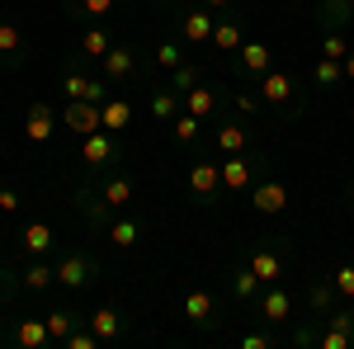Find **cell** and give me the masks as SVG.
I'll use <instances>...</instances> for the list:
<instances>
[{
	"instance_id": "cell-1",
	"label": "cell",
	"mask_w": 354,
	"mask_h": 349,
	"mask_svg": "<svg viewBox=\"0 0 354 349\" xmlns=\"http://www.w3.org/2000/svg\"><path fill=\"white\" fill-rule=\"evenodd\" d=\"M255 95H260L265 109L279 118V128L293 123V118H302V113H307V100H312V90H298V81H293L288 71H274V66L255 81Z\"/></svg>"
},
{
	"instance_id": "cell-2",
	"label": "cell",
	"mask_w": 354,
	"mask_h": 349,
	"mask_svg": "<svg viewBox=\"0 0 354 349\" xmlns=\"http://www.w3.org/2000/svg\"><path fill=\"white\" fill-rule=\"evenodd\" d=\"M100 66V76L113 85V90H128V85H142L147 81V66H151V57L142 53V43H133V38H118L109 53L95 62Z\"/></svg>"
},
{
	"instance_id": "cell-3",
	"label": "cell",
	"mask_w": 354,
	"mask_h": 349,
	"mask_svg": "<svg viewBox=\"0 0 354 349\" xmlns=\"http://www.w3.org/2000/svg\"><path fill=\"white\" fill-rule=\"evenodd\" d=\"M265 175H270V156H265V151H255V147L222 156V194H227V198L250 194V189L260 185Z\"/></svg>"
},
{
	"instance_id": "cell-4",
	"label": "cell",
	"mask_w": 354,
	"mask_h": 349,
	"mask_svg": "<svg viewBox=\"0 0 354 349\" xmlns=\"http://www.w3.org/2000/svg\"><path fill=\"white\" fill-rule=\"evenodd\" d=\"M53 265H57V288H71V293L100 283V274H104V260L90 245H62Z\"/></svg>"
},
{
	"instance_id": "cell-5",
	"label": "cell",
	"mask_w": 354,
	"mask_h": 349,
	"mask_svg": "<svg viewBox=\"0 0 354 349\" xmlns=\"http://www.w3.org/2000/svg\"><path fill=\"white\" fill-rule=\"evenodd\" d=\"M170 24L185 38L189 53L213 48V24H218V15H213L208 5H198V0H175V5H170Z\"/></svg>"
},
{
	"instance_id": "cell-6",
	"label": "cell",
	"mask_w": 354,
	"mask_h": 349,
	"mask_svg": "<svg viewBox=\"0 0 354 349\" xmlns=\"http://www.w3.org/2000/svg\"><path fill=\"white\" fill-rule=\"evenodd\" d=\"M241 260L265 283H283V274H288V265H293V241L288 236H260V241H250L241 250Z\"/></svg>"
},
{
	"instance_id": "cell-7",
	"label": "cell",
	"mask_w": 354,
	"mask_h": 349,
	"mask_svg": "<svg viewBox=\"0 0 354 349\" xmlns=\"http://www.w3.org/2000/svg\"><path fill=\"white\" fill-rule=\"evenodd\" d=\"M57 90H62V104L66 100H95V104H104L113 95V85L104 81V76H95L90 71V62L85 57H66V66H62V76H57Z\"/></svg>"
},
{
	"instance_id": "cell-8",
	"label": "cell",
	"mask_w": 354,
	"mask_h": 349,
	"mask_svg": "<svg viewBox=\"0 0 354 349\" xmlns=\"http://www.w3.org/2000/svg\"><path fill=\"white\" fill-rule=\"evenodd\" d=\"M71 213L81 217V227H90V232H100V236H104V232H109V222L118 217V208H113L109 198L100 194V185L85 175V180L71 185Z\"/></svg>"
},
{
	"instance_id": "cell-9",
	"label": "cell",
	"mask_w": 354,
	"mask_h": 349,
	"mask_svg": "<svg viewBox=\"0 0 354 349\" xmlns=\"http://www.w3.org/2000/svg\"><path fill=\"white\" fill-rule=\"evenodd\" d=\"M81 161H85L90 175H100V170H118V165L128 161V142H123V133L95 128V133L81 137Z\"/></svg>"
},
{
	"instance_id": "cell-10",
	"label": "cell",
	"mask_w": 354,
	"mask_h": 349,
	"mask_svg": "<svg viewBox=\"0 0 354 349\" xmlns=\"http://www.w3.org/2000/svg\"><path fill=\"white\" fill-rule=\"evenodd\" d=\"M250 317L260 326H270V330H288V326L298 321V307H293V293L283 288V283H265L260 288V297L245 307Z\"/></svg>"
},
{
	"instance_id": "cell-11",
	"label": "cell",
	"mask_w": 354,
	"mask_h": 349,
	"mask_svg": "<svg viewBox=\"0 0 354 349\" xmlns=\"http://www.w3.org/2000/svg\"><path fill=\"white\" fill-rule=\"evenodd\" d=\"M185 194H189L194 208H218L222 198V161H208V156H198L189 165V175H185Z\"/></svg>"
},
{
	"instance_id": "cell-12",
	"label": "cell",
	"mask_w": 354,
	"mask_h": 349,
	"mask_svg": "<svg viewBox=\"0 0 354 349\" xmlns=\"http://www.w3.org/2000/svg\"><path fill=\"white\" fill-rule=\"evenodd\" d=\"M227 62H232V71H236V81H241V85H255L274 66V48L265 43V38H245Z\"/></svg>"
},
{
	"instance_id": "cell-13",
	"label": "cell",
	"mask_w": 354,
	"mask_h": 349,
	"mask_svg": "<svg viewBox=\"0 0 354 349\" xmlns=\"http://www.w3.org/2000/svg\"><path fill=\"white\" fill-rule=\"evenodd\" d=\"M185 109H189V113H198V118L213 128L222 113L232 109V90H222V85L208 76V81H198L194 90H185Z\"/></svg>"
},
{
	"instance_id": "cell-14",
	"label": "cell",
	"mask_w": 354,
	"mask_h": 349,
	"mask_svg": "<svg viewBox=\"0 0 354 349\" xmlns=\"http://www.w3.org/2000/svg\"><path fill=\"white\" fill-rule=\"evenodd\" d=\"M185 321H189L194 330L218 335L222 326H227V307H222V302L208 293V288H189V293H185Z\"/></svg>"
},
{
	"instance_id": "cell-15",
	"label": "cell",
	"mask_w": 354,
	"mask_h": 349,
	"mask_svg": "<svg viewBox=\"0 0 354 349\" xmlns=\"http://www.w3.org/2000/svg\"><path fill=\"white\" fill-rule=\"evenodd\" d=\"M15 250L19 255H53L57 250V232H53V222H43V217H28V222H19L15 227Z\"/></svg>"
},
{
	"instance_id": "cell-16",
	"label": "cell",
	"mask_w": 354,
	"mask_h": 349,
	"mask_svg": "<svg viewBox=\"0 0 354 349\" xmlns=\"http://www.w3.org/2000/svg\"><path fill=\"white\" fill-rule=\"evenodd\" d=\"M213 128H218V133H213V142H218L222 156H232V151H245V147H255V123H250V118H241V113H222Z\"/></svg>"
},
{
	"instance_id": "cell-17",
	"label": "cell",
	"mask_w": 354,
	"mask_h": 349,
	"mask_svg": "<svg viewBox=\"0 0 354 349\" xmlns=\"http://www.w3.org/2000/svg\"><path fill=\"white\" fill-rule=\"evenodd\" d=\"M33 48H28V38L19 33L15 19H5V10H0V71H24Z\"/></svg>"
},
{
	"instance_id": "cell-18",
	"label": "cell",
	"mask_w": 354,
	"mask_h": 349,
	"mask_svg": "<svg viewBox=\"0 0 354 349\" xmlns=\"http://www.w3.org/2000/svg\"><path fill=\"white\" fill-rule=\"evenodd\" d=\"M57 123H62V113H53L48 100H33V104L24 109V142L28 147H48L53 133H57Z\"/></svg>"
},
{
	"instance_id": "cell-19",
	"label": "cell",
	"mask_w": 354,
	"mask_h": 349,
	"mask_svg": "<svg viewBox=\"0 0 354 349\" xmlns=\"http://www.w3.org/2000/svg\"><path fill=\"white\" fill-rule=\"evenodd\" d=\"M147 232H151V222H147V217H137L133 208H123V213L109 222V232H104V236H109V245H118V250H133V245L147 241Z\"/></svg>"
},
{
	"instance_id": "cell-20",
	"label": "cell",
	"mask_w": 354,
	"mask_h": 349,
	"mask_svg": "<svg viewBox=\"0 0 354 349\" xmlns=\"http://www.w3.org/2000/svg\"><path fill=\"white\" fill-rule=\"evenodd\" d=\"M62 128L85 137V133H95V128H104V113H100L95 100H66L62 104Z\"/></svg>"
},
{
	"instance_id": "cell-21",
	"label": "cell",
	"mask_w": 354,
	"mask_h": 349,
	"mask_svg": "<svg viewBox=\"0 0 354 349\" xmlns=\"http://www.w3.org/2000/svg\"><path fill=\"white\" fill-rule=\"evenodd\" d=\"M90 180L100 185V194L109 198L118 213L133 208V198H137V180H133V175H123V170H100V175H90Z\"/></svg>"
},
{
	"instance_id": "cell-22",
	"label": "cell",
	"mask_w": 354,
	"mask_h": 349,
	"mask_svg": "<svg viewBox=\"0 0 354 349\" xmlns=\"http://www.w3.org/2000/svg\"><path fill=\"white\" fill-rule=\"evenodd\" d=\"M245 203H250V208H255L260 217H279L283 208H288V189L279 185L274 175H265L260 185H255L250 194H245Z\"/></svg>"
},
{
	"instance_id": "cell-23",
	"label": "cell",
	"mask_w": 354,
	"mask_h": 349,
	"mask_svg": "<svg viewBox=\"0 0 354 349\" xmlns=\"http://www.w3.org/2000/svg\"><path fill=\"white\" fill-rule=\"evenodd\" d=\"M19 283H24V293H53V283H57L53 255H28L19 265Z\"/></svg>"
},
{
	"instance_id": "cell-24",
	"label": "cell",
	"mask_w": 354,
	"mask_h": 349,
	"mask_svg": "<svg viewBox=\"0 0 354 349\" xmlns=\"http://www.w3.org/2000/svg\"><path fill=\"white\" fill-rule=\"evenodd\" d=\"M245 43V15L241 10H232V15H218V24H213V53H236Z\"/></svg>"
},
{
	"instance_id": "cell-25",
	"label": "cell",
	"mask_w": 354,
	"mask_h": 349,
	"mask_svg": "<svg viewBox=\"0 0 354 349\" xmlns=\"http://www.w3.org/2000/svg\"><path fill=\"white\" fill-rule=\"evenodd\" d=\"M302 297H307V317H317V321H322L326 312H335V302H340L335 283H330V274H317V279H307Z\"/></svg>"
},
{
	"instance_id": "cell-26",
	"label": "cell",
	"mask_w": 354,
	"mask_h": 349,
	"mask_svg": "<svg viewBox=\"0 0 354 349\" xmlns=\"http://www.w3.org/2000/svg\"><path fill=\"white\" fill-rule=\"evenodd\" d=\"M118 5L123 0H62L66 19H76V24H104V19L118 15Z\"/></svg>"
},
{
	"instance_id": "cell-27",
	"label": "cell",
	"mask_w": 354,
	"mask_h": 349,
	"mask_svg": "<svg viewBox=\"0 0 354 349\" xmlns=\"http://www.w3.org/2000/svg\"><path fill=\"white\" fill-rule=\"evenodd\" d=\"M203 118L198 113H189V109H180L175 118H170V137H175V147H185V151H198L203 147Z\"/></svg>"
},
{
	"instance_id": "cell-28",
	"label": "cell",
	"mask_w": 354,
	"mask_h": 349,
	"mask_svg": "<svg viewBox=\"0 0 354 349\" xmlns=\"http://www.w3.org/2000/svg\"><path fill=\"white\" fill-rule=\"evenodd\" d=\"M90 330H95L104 345H118V340L128 335V317H123L118 307H95V312H90Z\"/></svg>"
},
{
	"instance_id": "cell-29",
	"label": "cell",
	"mask_w": 354,
	"mask_h": 349,
	"mask_svg": "<svg viewBox=\"0 0 354 349\" xmlns=\"http://www.w3.org/2000/svg\"><path fill=\"white\" fill-rule=\"evenodd\" d=\"M185 109V95L180 90H170V85H156V90H147V113L161 123V128H170V118Z\"/></svg>"
},
{
	"instance_id": "cell-30",
	"label": "cell",
	"mask_w": 354,
	"mask_h": 349,
	"mask_svg": "<svg viewBox=\"0 0 354 349\" xmlns=\"http://www.w3.org/2000/svg\"><path fill=\"white\" fill-rule=\"evenodd\" d=\"M227 288H232V297H236L241 307H250V302L260 297V288H265V279L245 265V260H236V265H232V279H227Z\"/></svg>"
},
{
	"instance_id": "cell-31",
	"label": "cell",
	"mask_w": 354,
	"mask_h": 349,
	"mask_svg": "<svg viewBox=\"0 0 354 349\" xmlns=\"http://www.w3.org/2000/svg\"><path fill=\"white\" fill-rule=\"evenodd\" d=\"M43 321H48V335H53V345H62L71 330H81L90 321V312H76V307H53V312H43Z\"/></svg>"
},
{
	"instance_id": "cell-32",
	"label": "cell",
	"mask_w": 354,
	"mask_h": 349,
	"mask_svg": "<svg viewBox=\"0 0 354 349\" xmlns=\"http://www.w3.org/2000/svg\"><path fill=\"white\" fill-rule=\"evenodd\" d=\"M113 43H118V38H113L104 24H81V43H76V57H85V62H100V57L109 53Z\"/></svg>"
},
{
	"instance_id": "cell-33",
	"label": "cell",
	"mask_w": 354,
	"mask_h": 349,
	"mask_svg": "<svg viewBox=\"0 0 354 349\" xmlns=\"http://www.w3.org/2000/svg\"><path fill=\"white\" fill-rule=\"evenodd\" d=\"M198 81H208V62H203V57H194V53L185 57L175 71H165V85H170V90H180V95H185V90H194Z\"/></svg>"
},
{
	"instance_id": "cell-34",
	"label": "cell",
	"mask_w": 354,
	"mask_h": 349,
	"mask_svg": "<svg viewBox=\"0 0 354 349\" xmlns=\"http://www.w3.org/2000/svg\"><path fill=\"white\" fill-rule=\"evenodd\" d=\"M354 24V0H317V28H345L350 33Z\"/></svg>"
},
{
	"instance_id": "cell-35",
	"label": "cell",
	"mask_w": 354,
	"mask_h": 349,
	"mask_svg": "<svg viewBox=\"0 0 354 349\" xmlns=\"http://www.w3.org/2000/svg\"><path fill=\"white\" fill-rule=\"evenodd\" d=\"M53 335H48V321L43 317H19L15 321V349H48Z\"/></svg>"
},
{
	"instance_id": "cell-36",
	"label": "cell",
	"mask_w": 354,
	"mask_h": 349,
	"mask_svg": "<svg viewBox=\"0 0 354 349\" xmlns=\"http://www.w3.org/2000/svg\"><path fill=\"white\" fill-rule=\"evenodd\" d=\"M100 113H104V128H109V133H123V128H133V100H128L123 90H113L109 100L100 104Z\"/></svg>"
},
{
	"instance_id": "cell-37",
	"label": "cell",
	"mask_w": 354,
	"mask_h": 349,
	"mask_svg": "<svg viewBox=\"0 0 354 349\" xmlns=\"http://www.w3.org/2000/svg\"><path fill=\"white\" fill-rule=\"evenodd\" d=\"M340 81H345V66H340L335 57H317V62H312V90H317V95L335 90Z\"/></svg>"
},
{
	"instance_id": "cell-38",
	"label": "cell",
	"mask_w": 354,
	"mask_h": 349,
	"mask_svg": "<svg viewBox=\"0 0 354 349\" xmlns=\"http://www.w3.org/2000/svg\"><path fill=\"white\" fill-rule=\"evenodd\" d=\"M185 57H189L185 38H180V33H170V38H161V43H156V53H151V66H161V71H175Z\"/></svg>"
},
{
	"instance_id": "cell-39",
	"label": "cell",
	"mask_w": 354,
	"mask_h": 349,
	"mask_svg": "<svg viewBox=\"0 0 354 349\" xmlns=\"http://www.w3.org/2000/svg\"><path fill=\"white\" fill-rule=\"evenodd\" d=\"M232 113H241V118H250V123H260L270 109H265L260 95H255V85H241V90H232Z\"/></svg>"
},
{
	"instance_id": "cell-40",
	"label": "cell",
	"mask_w": 354,
	"mask_h": 349,
	"mask_svg": "<svg viewBox=\"0 0 354 349\" xmlns=\"http://www.w3.org/2000/svg\"><path fill=\"white\" fill-rule=\"evenodd\" d=\"M317 335H322V321H317V317H307V321H293V326H288L283 345H293V349H317Z\"/></svg>"
},
{
	"instance_id": "cell-41",
	"label": "cell",
	"mask_w": 354,
	"mask_h": 349,
	"mask_svg": "<svg viewBox=\"0 0 354 349\" xmlns=\"http://www.w3.org/2000/svg\"><path fill=\"white\" fill-rule=\"evenodd\" d=\"M350 33L345 28H326L322 33V43H317V57H335V62H345V53H350Z\"/></svg>"
},
{
	"instance_id": "cell-42",
	"label": "cell",
	"mask_w": 354,
	"mask_h": 349,
	"mask_svg": "<svg viewBox=\"0 0 354 349\" xmlns=\"http://www.w3.org/2000/svg\"><path fill=\"white\" fill-rule=\"evenodd\" d=\"M330 283H335V293H340V297H354V260H345V265L330 269Z\"/></svg>"
},
{
	"instance_id": "cell-43",
	"label": "cell",
	"mask_w": 354,
	"mask_h": 349,
	"mask_svg": "<svg viewBox=\"0 0 354 349\" xmlns=\"http://www.w3.org/2000/svg\"><path fill=\"white\" fill-rule=\"evenodd\" d=\"M0 349H15V317H10V307H0Z\"/></svg>"
},
{
	"instance_id": "cell-44",
	"label": "cell",
	"mask_w": 354,
	"mask_h": 349,
	"mask_svg": "<svg viewBox=\"0 0 354 349\" xmlns=\"http://www.w3.org/2000/svg\"><path fill=\"white\" fill-rule=\"evenodd\" d=\"M19 208H24V194H19V189H0V213H19Z\"/></svg>"
},
{
	"instance_id": "cell-45",
	"label": "cell",
	"mask_w": 354,
	"mask_h": 349,
	"mask_svg": "<svg viewBox=\"0 0 354 349\" xmlns=\"http://www.w3.org/2000/svg\"><path fill=\"white\" fill-rule=\"evenodd\" d=\"M198 5H208L213 15H232V10H241V0H198Z\"/></svg>"
},
{
	"instance_id": "cell-46",
	"label": "cell",
	"mask_w": 354,
	"mask_h": 349,
	"mask_svg": "<svg viewBox=\"0 0 354 349\" xmlns=\"http://www.w3.org/2000/svg\"><path fill=\"white\" fill-rule=\"evenodd\" d=\"M340 66H345V81L354 85V48H350V53H345V62H340Z\"/></svg>"
},
{
	"instance_id": "cell-47",
	"label": "cell",
	"mask_w": 354,
	"mask_h": 349,
	"mask_svg": "<svg viewBox=\"0 0 354 349\" xmlns=\"http://www.w3.org/2000/svg\"><path fill=\"white\" fill-rule=\"evenodd\" d=\"M147 5H175V0H147Z\"/></svg>"
},
{
	"instance_id": "cell-48",
	"label": "cell",
	"mask_w": 354,
	"mask_h": 349,
	"mask_svg": "<svg viewBox=\"0 0 354 349\" xmlns=\"http://www.w3.org/2000/svg\"><path fill=\"white\" fill-rule=\"evenodd\" d=\"M5 274H10V265H0V283H5Z\"/></svg>"
},
{
	"instance_id": "cell-49",
	"label": "cell",
	"mask_w": 354,
	"mask_h": 349,
	"mask_svg": "<svg viewBox=\"0 0 354 349\" xmlns=\"http://www.w3.org/2000/svg\"><path fill=\"white\" fill-rule=\"evenodd\" d=\"M128 5H147V0H128Z\"/></svg>"
},
{
	"instance_id": "cell-50",
	"label": "cell",
	"mask_w": 354,
	"mask_h": 349,
	"mask_svg": "<svg viewBox=\"0 0 354 349\" xmlns=\"http://www.w3.org/2000/svg\"><path fill=\"white\" fill-rule=\"evenodd\" d=\"M293 5H312V0H293Z\"/></svg>"
},
{
	"instance_id": "cell-51",
	"label": "cell",
	"mask_w": 354,
	"mask_h": 349,
	"mask_svg": "<svg viewBox=\"0 0 354 349\" xmlns=\"http://www.w3.org/2000/svg\"><path fill=\"white\" fill-rule=\"evenodd\" d=\"M350 203H354V185H350Z\"/></svg>"
},
{
	"instance_id": "cell-52",
	"label": "cell",
	"mask_w": 354,
	"mask_h": 349,
	"mask_svg": "<svg viewBox=\"0 0 354 349\" xmlns=\"http://www.w3.org/2000/svg\"><path fill=\"white\" fill-rule=\"evenodd\" d=\"M0 189H5V180H0Z\"/></svg>"
},
{
	"instance_id": "cell-53",
	"label": "cell",
	"mask_w": 354,
	"mask_h": 349,
	"mask_svg": "<svg viewBox=\"0 0 354 349\" xmlns=\"http://www.w3.org/2000/svg\"><path fill=\"white\" fill-rule=\"evenodd\" d=\"M0 5H5V0H0Z\"/></svg>"
}]
</instances>
